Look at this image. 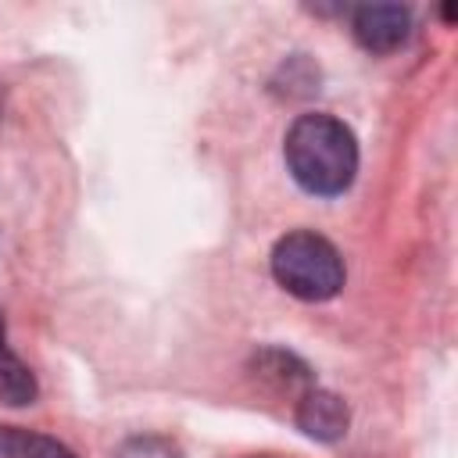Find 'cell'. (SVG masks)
<instances>
[{"mask_svg":"<svg viewBox=\"0 0 458 458\" xmlns=\"http://www.w3.org/2000/svg\"><path fill=\"white\" fill-rule=\"evenodd\" d=\"M114 458H182V451L165 437H132L118 447Z\"/></svg>","mask_w":458,"mask_h":458,"instance_id":"obj_7","label":"cell"},{"mask_svg":"<svg viewBox=\"0 0 458 458\" xmlns=\"http://www.w3.org/2000/svg\"><path fill=\"white\" fill-rule=\"evenodd\" d=\"M272 276L301 301H329L344 286V258L326 236L297 229L272 247Z\"/></svg>","mask_w":458,"mask_h":458,"instance_id":"obj_2","label":"cell"},{"mask_svg":"<svg viewBox=\"0 0 458 458\" xmlns=\"http://www.w3.org/2000/svg\"><path fill=\"white\" fill-rule=\"evenodd\" d=\"M32 397H36V376L7 347V329L0 318V401L4 404H32Z\"/></svg>","mask_w":458,"mask_h":458,"instance_id":"obj_5","label":"cell"},{"mask_svg":"<svg viewBox=\"0 0 458 458\" xmlns=\"http://www.w3.org/2000/svg\"><path fill=\"white\" fill-rule=\"evenodd\" d=\"M283 157L301 190L315 197H336L358 172L354 132L333 114H301L283 143Z\"/></svg>","mask_w":458,"mask_h":458,"instance_id":"obj_1","label":"cell"},{"mask_svg":"<svg viewBox=\"0 0 458 458\" xmlns=\"http://www.w3.org/2000/svg\"><path fill=\"white\" fill-rule=\"evenodd\" d=\"M0 458H75V454L54 437L21 426H0Z\"/></svg>","mask_w":458,"mask_h":458,"instance_id":"obj_6","label":"cell"},{"mask_svg":"<svg viewBox=\"0 0 458 458\" xmlns=\"http://www.w3.org/2000/svg\"><path fill=\"white\" fill-rule=\"evenodd\" d=\"M411 32V14L401 4H365L354 11V39L372 54L397 50Z\"/></svg>","mask_w":458,"mask_h":458,"instance_id":"obj_3","label":"cell"},{"mask_svg":"<svg viewBox=\"0 0 458 458\" xmlns=\"http://www.w3.org/2000/svg\"><path fill=\"white\" fill-rule=\"evenodd\" d=\"M347 404L344 397H336L333 390H304L301 401H297V426L311 437V440H322V444H333L347 433Z\"/></svg>","mask_w":458,"mask_h":458,"instance_id":"obj_4","label":"cell"}]
</instances>
